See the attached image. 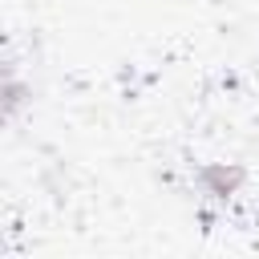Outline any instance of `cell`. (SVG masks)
<instances>
[{
	"label": "cell",
	"instance_id": "cell-1",
	"mask_svg": "<svg viewBox=\"0 0 259 259\" xmlns=\"http://www.w3.org/2000/svg\"><path fill=\"white\" fill-rule=\"evenodd\" d=\"M194 182H198V190H202L206 198L227 202V198H235L239 186L247 182V170L235 166V162H206V166L194 170Z\"/></svg>",
	"mask_w": 259,
	"mask_h": 259
}]
</instances>
